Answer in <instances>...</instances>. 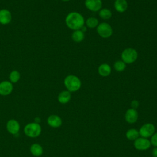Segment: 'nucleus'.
Listing matches in <instances>:
<instances>
[{
	"instance_id": "ddd939ff",
	"label": "nucleus",
	"mask_w": 157,
	"mask_h": 157,
	"mask_svg": "<svg viewBox=\"0 0 157 157\" xmlns=\"http://www.w3.org/2000/svg\"><path fill=\"white\" fill-rule=\"evenodd\" d=\"M12 20V14L10 12L6 9L0 10V23L2 25H7Z\"/></svg>"
},
{
	"instance_id": "423d86ee",
	"label": "nucleus",
	"mask_w": 157,
	"mask_h": 157,
	"mask_svg": "<svg viewBox=\"0 0 157 157\" xmlns=\"http://www.w3.org/2000/svg\"><path fill=\"white\" fill-rule=\"evenodd\" d=\"M155 132V125L150 123L143 124L139 130V136H140L142 137H144L147 139H148L150 137H151Z\"/></svg>"
},
{
	"instance_id": "c85d7f7f",
	"label": "nucleus",
	"mask_w": 157,
	"mask_h": 157,
	"mask_svg": "<svg viewBox=\"0 0 157 157\" xmlns=\"http://www.w3.org/2000/svg\"><path fill=\"white\" fill-rule=\"evenodd\" d=\"M61 1H69L70 0H61Z\"/></svg>"
},
{
	"instance_id": "6ab92c4d",
	"label": "nucleus",
	"mask_w": 157,
	"mask_h": 157,
	"mask_svg": "<svg viewBox=\"0 0 157 157\" xmlns=\"http://www.w3.org/2000/svg\"><path fill=\"white\" fill-rule=\"evenodd\" d=\"M126 137L129 140H135L139 137V131L135 129H129L126 132Z\"/></svg>"
},
{
	"instance_id": "412c9836",
	"label": "nucleus",
	"mask_w": 157,
	"mask_h": 157,
	"mask_svg": "<svg viewBox=\"0 0 157 157\" xmlns=\"http://www.w3.org/2000/svg\"><path fill=\"white\" fill-rule=\"evenodd\" d=\"M99 15L104 20H108L111 18L112 12L108 9H102L99 12Z\"/></svg>"
},
{
	"instance_id": "6e6552de",
	"label": "nucleus",
	"mask_w": 157,
	"mask_h": 157,
	"mask_svg": "<svg viewBox=\"0 0 157 157\" xmlns=\"http://www.w3.org/2000/svg\"><path fill=\"white\" fill-rule=\"evenodd\" d=\"M6 128L7 131L13 135H15L18 133L20 128V123L15 119L9 120L6 124Z\"/></svg>"
},
{
	"instance_id": "4be33fe9",
	"label": "nucleus",
	"mask_w": 157,
	"mask_h": 157,
	"mask_svg": "<svg viewBox=\"0 0 157 157\" xmlns=\"http://www.w3.org/2000/svg\"><path fill=\"white\" fill-rule=\"evenodd\" d=\"M99 21L95 17H90L86 21V26L90 28H94L99 25Z\"/></svg>"
},
{
	"instance_id": "dca6fc26",
	"label": "nucleus",
	"mask_w": 157,
	"mask_h": 157,
	"mask_svg": "<svg viewBox=\"0 0 157 157\" xmlns=\"http://www.w3.org/2000/svg\"><path fill=\"white\" fill-rule=\"evenodd\" d=\"M43 151L44 150L42 147L39 144H33L30 147V152L34 156L38 157L41 156L43 153Z\"/></svg>"
},
{
	"instance_id": "9d476101",
	"label": "nucleus",
	"mask_w": 157,
	"mask_h": 157,
	"mask_svg": "<svg viewBox=\"0 0 157 157\" xmlns=\"http://www.w3.org/2000/svg\"><path fill=\"white\" fill-rule=\"evenodd\" d=\"M85 5L86 7L93 12L99 11L102 7L101 0H85Z\"/></svg>"
},
{
	"instance_id": "f3484780",
	"label": "nucleus",
	"mask_w": 157,
	"mask_h": 157,
	"mask_svg": "<svg viewBox=\"0 0 157 157\" xmlns=\"http://www.w3.org/2000/svg\"><path fill=\"white\" fill-rule=\"evenodd\" d=\"M98 73L101 76L107 77L111 73V67L108 64H102L98 67Z\"/></svg>"
},
{
	"instance_id": "0eeeda50",
	"label": "nucleus",
	"mask_w": 157,
	"mask_h": 157,
	"mask_svg": "<svg viewBox=\"0 0 157 157\" xmlns=\"http://www.w3.org/2000/svg\"><path fill=\"white\" fill-rule=\"evenodd\" d=\"M134 146L136 149L140 151L148 150L150 146L151 143L150 140H149L147 138L144 137H138L134 142Z\"/></svg>"
},
{
	"instance_id": "20e7f679",
	"label": "nucleus",
	"mask_w": 157,
	"mask_h": 157,
	"mask_svg": "<svg viewBox=\"0 0 157 157\" xmlns=\"http://www.w3.org/2000/svg\"><path fill=\"white\" fill-rule=\"evenodd\" d=\"M121 56L122 61L125 64H131L137 59L138 54L135 49L128 48L122 52Z\"/></svg>"
},
{
	"instance_id": "b1692460",
	"label": "nucleus",
	"mask_w": 157,
	"mask_h": 157,
	"mask_svg": "<svg viewBox=\"0 0 157 157\" xmlns=\"http://www.w3.org/2000/svg\"><path fill=\"white\" fill-rule=\"evenodd\" d=\"M150 143L151 145H153L155 147H157V132H155L153 135L151 137Z\"/></svg>"
},
{
	"instance_id": "393cba45",
	"label": "nucleus",
	"mask_w": 157,
	"mask_h": 157,
	"mask_svg": "<svg viewBox=\"0 0 157 157\" xmlns=\"http://www.w3.org/2000/svg\"><path fill=\"white\" fill-rule=\"evenodd\" d=\"M139 105V102L137 100H133L131 102V106L132 109H134L136 110V109L138 108Z\"/></svg>"
},
{
	"instance_id": "2eb2a0df",
	"label": "nucleus",
	"mask_w": 157,
	"mask_h": 157,
	"mask_svg": "<svg viewBox=\"0 0 157 157\" xmlns=\"http://www.w3.org/2000/svg\"><path fill=\"white\" fill-rule=\"evenodd\" d=\"M114 7L117 12L123 13L128 8V2L126 0H115Z\"/></svg>"
},
{
	"instance_id": "f03ea898",
	"label": "nucleus",
	"mask_w": 157,
	"mask_h": 157,
	"mask_svg": "<svg viewBox=\"0 0 157 157\" xmlns=\"http://www.w3.org/2000/svg\"><path fill=\"white\" fill-rule=\"evenodd\" d=\"M64 84L67 91L75 92L78 91L81 87V81L78 77L74 75H69L64 80Z\"/></svg>"
},
{
	"instance_id": "a211bd4d",
	"label": "nucleus",
	"mask_w": 157,
	"mask_h": 157,
	"mask_svg": "<svg viewBox=\"0 0 157 157\" xmlns=\"http://www.w3.org/2000/svg\"><path fill=\"white\" fill-rule=\"evenodd\" d=\"M71 37L74 42L78 43L82 42L84 39L85 34H84V33L82 32L80 29L75 30L72 33Z\"/></svg>"
},
{
	"instance_id": "39448f33",
	"label": "nucleus",
	"mask_w": 157,
	"mask_h": 157,
	"mask_svg": "<svg viewBox=\"0 0 157 157\" xmlns=\"http://www.w3.org/2000/svg\"><path fill=\"white\" fill-rule=\"evenodd\" d=\"M98 34L102 38H109L112 34V28L111 26L105 22L101 23L96 27Z\"/></svg>"
},
{
	"instance_id": "f8f14e48",
	"label": "nucleus",
	"mask_w": 157,
	"mask_h": 157,
	"mask_svg": "<svg viewBox=\"0 0 157 157\" xmlns=\"http://www.w3.org/2000/svg\"><path fill=\"white\" fill-rule=\"evenodd\" d=\"M47 124L52 128H57L61 126L62 120L57 115H51L47 118Z\"/></svg>"
},
{
	"instance_id": "cd10ccee",
	"label": "nucleus",
	"mask_w": 157,
	"mask_h": 157,
	"mask_svg": "<svg viewBox=\"0 0 157 157\" xmlns=\"http://www.w3.org/2000/svg\"><path fill=\"white\" fill-rule=\"evenodd\" d=\"M40 121V119L38 117H36V119H35V122L37 123H39Z\"/></svg>"
},
{
	"instance_id": "a878e982",
	"label": "nucleus",
	"mask_w": 157,
	"mask_h": 157,
	"mask_svg": "<svg viewBox=\"0 0 157 157\" xmlns=\"http://www.w3.org/2000/svg\"><path fill=\"white\" fill-rule=\"evenodd\" d=\"M151 154L153 157H157V147H155L153 148Z\"/></svg>"
},
{
	"instance_id": "aec40b11",
	"label": "nucleus",
	"mask_w": 157,
	"mask_h": 157,
	"mask_svg": "<svg viewBox=\"0 0 157 157\" xmlns=\"http://www.w3.org/2000/svg\"><path fill=\"white\" fill-rule=\"evenodd\" d=\"M9 78L11 83H17L20 78V73L17 70H13L9 74Z\"/></svg>"
},
{
	"instance_id": "1a4fd4ad",
	"label": "nucleus",
	"mask_w": 157,
	"mask_h": 157,
	"mask_svg": "<svg viewBox=\"0 0 157 157\" xmlns=\"http://www.w3.org/2000/svg\"><path fill=\"white\" fill-rule=\"evenodd\" d=\"M13 90V85L10 81L4 80L0 82V95L7 96Z\"/></svg>"
},
{
	"instance_id": "9b49d317",
	"label": "nucleus",
	"mask_w": 157,
	"mask_h": 157,
	"mask_svg": "<svg viewBox=\"0 0 157 157\" xmlns=\"http://www.w3.org/2000/svg\"><path fill=\"white\" fill-rule=\"evenodd\" d=\"M138 117L139 115L136 109L132 108L128 109L124 115L125 120L129 124H133L136 123L138 119Z\"/></svg>"
},
{
	"instance_id": "f257e3e1",
	"label": "nucleus",
	"mask_w": 157,
	"mask_h": 157,
	"mask_svg": "<svg viewBox=\"0 0 157 157\" xmlns=\"http://www.w3.org/2000/svg\"><path fill=\"white\" fill-rule=\"evenodd\" d=\"M65 22L67 26L72 30L80 29L85 23L83 17L78 12H70L66 17Z\"/></svg>"
},
{
	"instance_id": "bb28decb",
	"label": "nucleus",
	"mask_w": 157,
	"mask_h": 157,
	"mask_svg": "<svg viewBox=\"0 0 157 157\" xmlns=\"http://www.w3.org/2000/svg\"><path fill=\"white\" fill-rule=\"evenodd\" d=\"M80 30H81L82 32H83V33L85 32V31H86V26H83L80 29Z\"/></svg>"
},
{
	"instance_id": "4468645a",
	"label": "nucleus",
	"mask_w": 157,
	"mask_h": 157,
	"mask_svg": "<svg viewBox=\"0 0 157 157\" xmlns=\"http://www.w3.org/2000/svg\"><path fill=\"white\" fill-rule=\"evenodd\" d=\"M71 99V92L69 91H63L58 96V101L62 104H65L70 101Z\"/></svg>"
},
{
	"instance_id": "5701e85b",
	"label": "nucleus",
	"mask_w": 157,
	"mask_h": 157,
	"mask_svg": "<svg viewBox=\"0 0 157 157\" xmlns=\"http://www.w3.org/2000/svg\"><path fill=\"white\" fill-rule=\"evenodd\" d=\"M113 67L117 72H122L126 68V64L123 61H117L114 63Z\"/></svg>"
},
{
	"instance_id": "7ed1b4c3",
	"label": "nucleus",
	"mask_w": 157,
	"mask_h": 157,
	"mask_svg": "<svg viewBox=\"0 0 157 157\" xmlns=\"http://www.w3.org/2000/svg\"><path fill=\"white\" fill-rule=\"evenodd\" d=\"M42 131L39 123L32 122L27 124L24 128V132L29 137L35 138L38 137Z\"/></svg>"
}]
</instances>
